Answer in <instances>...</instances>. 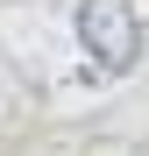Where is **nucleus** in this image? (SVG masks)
I'll list each match as a JSON object with an SVG mask.
<instances>
[{
  "label": "nucleus",
  "instance_id": "obj_1",
  "mask_svg": "<svg viewBox=\"0 0 149 156\" xmlns=\"http://www.w3.org/2000/svg\"><path fill=\"white\" fill-rule=\"evenodd\" d=\"M78 43L99 71H128L142 57V21L128 0H78Z\"/></svg>",
  "mask_w": 149,
  "mask_h": 156
}]
</instances>
